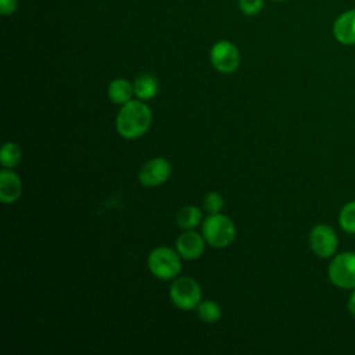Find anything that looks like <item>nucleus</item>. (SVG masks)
Segmentation results:
<instances>
[{"mask_svg": "<svg viewBox=\"0 0 355 355\" xmlns=\"http://www.w3.org/2000/svg\"><path fill=\"white\" fill-rule=\"evenodd\" d=\"M209 61L216 71L232 73L240 65V51L234 43L219 40L209 50Z\"/></svg>", "mask_w": 355, "mask_h": 355, "instance_id": "6", "label": "nucleus"}, {"mask_svg": "<svg viewBox=\"0 0 355 355\" xmlns=\"http://www.w3.org/2000/svg\"><path fill=\"white\" fill-rule=\"evenodd\" d=\"M338 222L343 230L355 234V201H349L341 208Z\"/></svg>", "mask_w": 355, "mask_h": 355, "instance_id": "17", "label": "nucleus"}, {"mask_svg": "<svg viewBox=\"0 0 355 355\" xmlns=\"http://www.w3.org/2000/svg\"><path fill=\"white\" fill-rule=\"evenodd\" d=\"M336 40L344 46L355 44V8L340 14L333 24Z\"/></svg>", "mask_w": 355, "mask_h": 355, "instance_id": "10", "label": "nucleus"}, {"mask_svg": "<svg viewBox=\"0 0 355 355\" xmlns=\"http://www.w3.org/2000/svg\"><path fill=\"white\" fill-rule=\"evenodd\" d=\"M347 306H348V311H349V313H351V315L355 318V288H354V291L351 293V295H349V298H348Z\"/></svg>", "mask_w": 355, "mask_h": 355, "instance_id": "21", "label": "nucleus"}, {"mask_svg": "<svg viewBox=\"0 0 355 355\" xmlns=\"http://www.w3.org/2000/svg\"><path fill=\"white\" fill-rule=\"evenodd\" d=\"M22 159V150L14 141H6L0 150V164L6 169L15 168Z\"/></svg>", "mask_w": 355, "mask_h": 355, "instance_id": "15", "label": "nucleus"}, {"mask_svg": "<svg viewBox=\"0 0 355 355\" xmlns=\"http://www.w3.org/2000/svg\"><path fill=\"white\" fill-rule=\"evenodd\" d=\"M197 316L204 323H216L222 316L220 305L212 300H204L197 305Z\"/></svg>", "mask_w": 355, "mask_h": 355, "instance_id": "16", "label": "nucleus"}, {"mask_svg": "<svg viewBox=\"0 0 355 355\" xmlns=\"http://www.w3.org/2000/svg\"><path fill=\"white\" fill-rule=\"evenodd\" d=\"M17 0H0V12L3 15H10L17 10Z\"/></svg>", "mask_w": 355, "mask_h": 355, "instance_id": "20", "label": "nucleus"}, {"mask_svg": "<svg viewBox=\"0 0 355 355\" xmlns=\"http://www.w3.org/2000/svg\"><path fill=\"white\" fill-rule=\"evenodd\" d=\"M158 89H159L158 79L153 73H140L133 80L135 96L139 100L146 101V100L154 98L158 93Z\"/></svg>", "mask_w": 355, "mask_h": 355, "instance_id": "12", "label": "nucleus"}, {"mask_svg": "<svg viewBox=\"0 0 355 355\" xmlns=\"http://www.w3.org/2000/svg\"><path fill=\"white\" fill-rule=\"evenodd\" d=\"M225 201L218 191H208L202 198V207L208 214H218L223 208Z\"/></svg>", "mask_w": 355, "mask_h": 355, "instance_id": "18", "label": "nucleus"}, {"mask_svg": "<svg viewBox=\"0 0 355 355\" xmlns=\"http://www.w3.org/2000/svg\"><path fill=\"white\" fill-rule=\"evenodd\" d=\"M354 1H355V0H354Z\"/></svg>", "mask_w": 355, "mask_h": 355, "instance_id": "23", "label": "nucleus"}, {"mask_svg": "<svg viewBox=\"0 0 355 355\" xmlns=\"http://www.w3.org/2000/svg\"><path fill=\"white\" fill-rule=\"evenodd\" d=\"M202 291L197 280L189 276L173 279L169 287V298L172 304L182 311L196 309L201 302Z\"/></svg>", "mask_w": 355, "mask_h": 355, "instance_id": "4", "label": "nucleus"}, {"mask_svg": "<svg viewBox=\"0 0 355 355\" xmlns=\"http://www.w3.org/2000/svg\"><path fill=\"white\" fill-rule=\"evenodd\" d=\"M107 96L112 103L123 105L135 96L133 83L125 78H116L110 82L107 87Z\"/></svg>", "mask_w": 355, "mask_h": 355, "instance_id": "13", "label": "nucleus"}, {"mask_svg": "<svg viewBox=\"0 0 355 355\" xmlns=\"http://www.w3.org/2000/svg\"><path fill=\"white\" fill-rule=\"evenodd\" d=\"M201 230L207 244L214 248H226L236 237L234 222L220 212L209 214V216L202 222Z\"/></svg>", "mask_w": 355, "mask_h": 355, "instance_id": "3", "label": "nucleus"}, {"mask_svg": "<svg viewBox=\"0 0 355 355\" xmlns=\"http://www.w3.org/2000/svg\"><path fill=\"white\" fill-rule=\"evenodd\" d=\"M273 1H284V0H273Z\"/></svg>", "mask_w": 355, "mask_h": 355, "instance_id": "22", "label": "nucleus"}, {"mask_svg": "<svg viewBox=\"0 0 355 355\" xmlns=\"http://www.w3.org/2000/svg\"><path fill=\"white\" fill-rule=\"evenodd\" d=\"M309 247L319 258H330L336 254L338 239L336 232L327 225H316L309 233Z\"/></svg>", "mask_w": 355, "mask_h": 355, "instance_id": "7", "label": "nucleus"}, {"mask_svg": "<svg viewBox=\"0 0 355 355\" xmlns=\"http://www.w3.org/2000/svg\"><path fill=\"white\" fill-rule=\"evenodd\" d=\"M172 173V165L166 158L155 157L141 165L139 171V182L146 187L164 184Z\"/></svg>", "mask_w": 355, "mask_h": 355, "instance_id": "8", "label": "nucleus"}, {"mask_svg": "<svg viewBox=\"0 0 355 355\" xmlns=\"http://www.w3.org/2000/svg\"><path fill=\"white\" fill-rule=\"evenodd\" d=\"M331 283L344 290L355 288V252L345 251L336 255L327 268Z\"/></svg>", "mask_w": 355, "mask_h": 355, "instance_id": "5", "label": "nucleus"}, {"mask_svg": "<svg viewBox=\"0 0 355 355\" xmlns=\"http://www.w3.org/2000/svg\"><path fill=\"white\" fill-rule=\"evenodd\" d=\"M263 6V0H239V7L245 15H257Z\"/></svg>", "mask_w": 355, "mask_h": 355, "instance_id": "19", "label": "nucleus"}, {"mask_svg": "<svg viewBox=\"0 0 355 355\" xmlns=\"http://www.w3.org/2000/svg\"><path fill=\"white\" fill-rule=\"evenodd\" d=\"M153 114L143 100H130L121 105L115 118V128L119 136L126 140L141 137L151 126Z\"/></svg>", "mask_w": 355, "mask_h": 355, "instance_id": "1", "label": "nucleus"}, {"mask_svg": "<svg viewBox=\"0 0 355 355\" xmlns=\"http://www.w3.org/2000/svg\"><path fill=\"white\" fill-rule=\"evenodd\" d=\"M22 194V182L12 169L3 168L0 172V201L3 204L15 202Z\"/></svg>", "mask_w": 355, "mask_h": 355, "instance_id": "11", "label": "nucleus"}, {"mask_svg": "<svg viewBox=\"0 0 355 355\" xmlns=\"http://www.w3.org/2000/svg\"><path fill=\"white\" fill-rule=\"evenodd\" d=\"M147 266L154 277L159 280H173L180 273L182 257L176 250L159 245L150 251Z\"/></svg>", "mask_w": 355, "mask_h": 355, "instance_id": "2", "label": "nucleus"}, {"mask_svg": "<svg viewBox=\"0 0 355 355\" xmlns=\"http://www.w3.org/2000/svg\"><path fill=\"white\" fill-rule=\"evenodd\" d=\"M205 239L202 234L191 230H183L176 239L175 247L183 259L194 261L200 258L205 248Z\"/></svg>", "mask_w": 355, "mask_h": 355, "instance_id": "9", "label": "nucleus"}, {"mask_svg": "<svg viewBox=\"0 0 355 355\" xmlns=\"http://www.w3.org/2000/svg\"><path fill=\"white\" fill-rule=\"evenodd\" d=\"M202 214L196 205H186L176 214V225L183 230H191L200 225Z\"/></svg>", "mask_w": 355, "mask_h": 355, "instance_id": "14", "label": "nucleus"}]
</instances>
